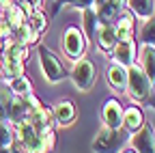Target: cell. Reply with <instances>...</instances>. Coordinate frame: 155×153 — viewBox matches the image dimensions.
<instances>
[{"label":"cell","mask_w":155,"mask_h":153,"mask_svg":"<svg viewBox=\"0 0 155 153\" xmlns=\"http://www.w3.org/2000/svg\"><path fill=\"white\" fill-rule=\"evenodd\" d=\"M30 54V48L15 41L13 37L2 41V61H0V71H2V78L11 80L17 75L26 73V58Z\"/></svg>","instance_id":"1"},{"label":"cell","mask_w":155,"mask_h":153,"mask_svg":"<svg viewBox=\"0 0 155 153\" xmlns=\"http://www.w3.org/2000/svg\"><path fill=\"white\" fill-rule=\"evenodd\" d=\"M127 97L134 99V101H140V104H147L153 95V82L147 78V73L140 69L138 63H131L127 67Z\"/></svg>","instance_id":"2"},{"label":"cell","mask_w":155,"mask_h":153,"mask_svg":"<svg viewBox=\"0 0 155 153\" xmlns=\"http://www.w3.org/2000/svg\"><path fill=\"white\" fill-rule=\"evenodd\" d=\"M129 138V134L121 129H112V127H101L97 131V136L93 138V151L95 153H121L125 149V142Z\"/></svg>","instance_id":"3"},{"label":"cell","mask_w":155,"mask_h":153,"mask_svg":"<svg viewBox=\"0 0 155 153\" xmlns=\"http://www.w3.org/2000/svg\"><path fill=\"white\" fill-rule=\"evenodd\" d=\"M37 54H39V67H41V73H43V78L50 84H58V82H63L67 78V69H65L63 61L58 58L52 50L39 45Z\"/></svg>","instance_id":"4"},{"label":"cell","mask_w":155,"mask_h":153,"mask_svg":"<svg viewBox=\"0 0 155 153\" xmlns=\"http://www.w3.org/2000/svg\"><path fill=\"white\" fill-rule=\"evenodd\" d=\"M86 48H88V39L84 37V32L78 26H67L63 32V52L67 58L71 61L82 58L86 54Z\"/></svg>","instance_id":"5"},{"label":"cell","mask_w":155,"mask_h":153,"mask_svg":"<svg viewBox=\"0 0 155 153\" xmlns=\"http://www.w3.org/2000/svg\"><path fill=\"white\" fill-rule=\"evenodd\" d=\"M69 75H71L73 86L78 91H82V93H86V91H91L95 86V65L88 58H84V56L73 61V67H71Z\"/></svg>","instance_id":"6"},{"label":"cell","mask_w":155,"mask_h":153,"mask_svg":"<svg viewBox=\"0 0 155 153\" xmlns=\"http://www.w3.org/2000/svg\"><path fill=\"white\" fill-rule=\"evenodd\" d=\"M129 145L136 153H155V127L153 123H144L136 134H129Z\"/></svg>","instance_id":"7"},{"label":"cell","mask_w":155,"mask_h":153,"mask_svg":"<svg viewBox=\"0 0 155 153\" xmlns=\"http://www.w3.org/2000/svg\"><path fill=\"white\" fill-rule=\"evenodd\" d=\"M112 63H119L129 67L131 63H136V56H138V43L136 39H127V41H116V45L108 52Z\"/></svg>","instance_id":"8"},{"label":"cell","mask_w":155,"mask_h":153,"mask_svg":"<svg viewBox=\"0 0 155 153\" xmlns=\"http://www.w3.org/2000/svg\"><path fill=\"white\" fill-rule=\"evenodd\" d=\"M101 123L106 127H112V129H121L123 127V104L116 97H110L104 104V108H101Z\"/></svg>","instance_id":"9"},{"label":"cell","mask_w":155,"mask_h":153,"mask_svg":"<svg viewBox=\"0 0 155 153\" xmlns=\"http://www.w3.org/2000/svg\"><path fill=\"white\" fill-rule=\"evenodd\" d=\"M106 80H108V86L123 95L125 88H127V67L125 65H119V63H110L108 69H106Z\"/></svg>","instance_id":"10"},{"label":"cell","mask_w":155,"mask_h":153,"mask_svg":"<svg viewBox=\"0 0 155 153\" xmlns=\"http://www.w3.org/2000/svg\"><path fill=\"white\" fill-rule=\"evenodd\" d=\"M147 123V119H144V110L140 108V106H127V108H123V129L127 131V134H136L142 125Z\"/></svg>","instance_id":"11"},{"label":"cell","mask_w":155,"mask_h":153,"mask_svg":"<svg viewBox=\"0 0 155 153\" xmlns=\"http://www.w3.org/2000/svg\"><path fill=\"white\" fill-rule=\"evenodd\" d=\"M114 32H116V41L136 39V17L131 13H121L114 20Z\"/></svg>","instance_id":"12"},{"label":"cell","mask_w":155,"mask_h":153,"mask_svg":"<svg viewBox=\"0 0 155 153\" xmlns=\"http://www.w3.org/2000/svg\"><path fill=\"white\" fill-rule=\"evenodd\" d=\"M136 63H138L140 69L147 73V78L155 84V48H153V45H144V43H140V48H138V56H136Z\"/></svg>","instance_id":"13"},{"label":"cell","mask_w":155,"mask_h":153,"mask_svg":"<svg viewBox=\"0 0 155 153\" xmlns=\"http://www.w3.org/2000/svg\"><path fill=\"white\" fill-rule=\"evenodd\" d=\"M52 114H54V121L56 125H71L78 117V110H75V104L71 99H61L54 108H52Z\"/></svg>","instance_id":"14"},{"label":"cell","mask_w":155,"mask_h":153,"mask_svg":"<svg viewBox=\"0 0 155 153\" xmlns=\"http://www.w3.org/2000/svg\"><path fill=\"white\" fill-rule=\"evenodd\" d=\"M123 9H125V0H106L95 11H97V17H99L101 24H114V20L123 13Z\"/></svg>","instance_id":"15"},{"label":"cell","mask_w":155,"mask_h":153,"mask_svg":"<svg viewBox=\"0 0 155 153\" xmlns=\"http://www.w3.org/2000/svg\"><path fill=\"white\" fill-rule=\"evenodd\" d=\"M125 9L136 17V20H149L155 15V0H125Z\"/></svg>","instance_id":"16"},{"label":"cell","mask_w":155,"mask_h":153,"mask_svg":"<svg viewBox=\"0 0 155 153\" xmlns=\"http://www.w3.org/2000/svg\"><path fill=\"white\" fill-rule=\"evenodd\" d=\"M80 13H82V26H80V30L84 32V37L88 41H95L97 30H99V26H101L99 17H97V11L93 7H88V9H82Z\"/></svg>","instance_id":"17"},{"label":"cell","mask_w":155,"mask_h":153,"mask_svg":"<svg viewBox=\"0 0 155 153\" xmlns=\"http://www.w3.org/2000/svg\"><path fill=\"white\" fill-rule=\"evenodd\" d=\"M99 50L104 52H110L114 45H116V32H114V24H101L99 30H97V37H95Z\"/></svg>","instance_id":"18"},{"label":"cell","mask_w":155,"mask_h":153,"mask_svg":"<svg viewBox=\"0 0 155 153\" xmlns=\"http://www.w3.org/2000/svg\"><path fill=\"white\" fill-rule=\"evenodd\" d=\"M0 15H2V17H5V20L9 22V26H11L13 30L26 24V13L22 11V7H19L17 2H13V5H11L9 9H5L2 13H0Z\"/></svg>","instance_id":"19"},{"label":"cell","mask_w":155,"mask_h":153,"mask_svg":"<svg viewBox=\"0 0 155 153\" xmlns=\"http://www.w3.org/2000/svg\"><path fill=\"white\" fill-rule=\"evenodd\" d=\"M138 41L144 45H153L155 48V15H151L149 20L142 22V26L138 28Z\"/></svg>","instance_id":"20"},{"label":"cell","mask_w":155,"mask_h":153,"mask_svg":"<svg viewBox=\"0 0 155 153\" xmlns=\"http://www.w3.org/2000/svg\"><path fill=\"white\" fill-rule=\"evenodd\" d=\"M13 39L15 41H19V43H24V45H35V43H39V39H41V35H37L28 24H24V26H19V28H15L13 30Z\"/></svg>","instance_id":"21"},{"label":"cell","mask_w":155,"mask_h":153,"mask_svg":"<svg viewBox=\"0 0 155 153\" xmlns=\"http://www.w3.org/2000/svg\"><path fill=\"white\" fill-rule=\"evenodd\" d=\"M26 24H28L37 35H43V32L48 30V15H45V11L35 9L30 15H26Z\"/></svg>","instance_id":"22"},{"label":"cell","mask_w":155,"mask_h":153,"mask_svg":"<svg viewBox=\"0 0 155 153\" xmlns=\"http://www.w3.org/2000/svg\"><path fill=\"white\" fill-rule=\"evenodd\" d=\"M9 88H11L13 95H17V97H26L28 93H32V84L26 78V73L24 75H17V78H11L9 80Z\"/></svg>","instance_id":"23"},{"label":"cell","mask_w":155,"mask_h":153,"mask_svg":"<svg viewBox=\"0 0 155 153\" xmlns=\"http://www.w3.org/2000/svg\"><path fill=\"white\" fill-rule=\"evenodd\" d=\"M15 142V127L9 121H0V147H13Z\"/></svg>","instance_id":"24"},{"label":"cell","mask_w":155,"mask_h":153,"mask_svg":"<svg viewBox=\"0 0 155 153\" xmlns=\"http://www.w3.org/2000/svg\"><path fill=\"white\" fill-rule=\"evenodd\" d=\"M11 35H13V28L9 26V22L5 20V17L0 15V41H5V39H9Z\"/></svg>","instance_id":"25"},{"label":"cell","mask_w":155,"mask_h":153,"mask_svg":"<svg viewBox=\"0 0 155 153\" xmlns=\"http://www.w3.org/2000/svg\"><path fill=\"white\" fill-rule=\"evenodd\" d=\"M78 7V0H54V11H58V9H61V7Z\"/></svg>","instance_id":"26"},{"label":"cell","mask_w":155,"mask_h":153,"mask_svg":"<svg viewBox=\"0 0 155 153\" xmlns=\"http://www.w3.org/2000/svg\"><path fill=\"white\" fill-rule=\"evenodd\" d=\"M88 7H93V0H78V11H82V9H88Z\"/></svg>","instance_id":"27"},{"label":"cell","mask_w":155,"mask_h":153,"mask_svg":"<svg viewBox=\"0 0 155 153\" xmlns=\"http://www.w3.org/2000/svg\"><path fill=\"white\" fill-rule=\"evenodd\" d=\"M104 2H106V0H93V9H99Z\"/></svg>","instance_id":"28"},{"label":"cell","mask_w":155,"mask_h":153,"mask_svg":"<svg viewBox=\"0 0 155 153\" xmlns=\"http://www.w3.org/2000/svg\"><path fill=\"white\" fill-rule=\"evenodd\" d=\"M0 153H13V147H0Z\"/></svg>","instance_id":"29"},{"label":"cell","mask_w":155,"mask_h":153,"mask_svg":"<svg viewBox=\"0 0 155 153\" xmlns=\"http://www.w3.org/2000/svg\"><path fill=\"white\" fill-rule=\"evenodd\" d=\"M121 153H136V151H134V149H123Z\"/></svg>","instance_id":"30"},{"label":"cell","mask_w":155,"mask_h":153,"mask_svg":"<svg viewBox=\"0 0 155 153\" xmlns=\"http://www.w3.org/2000/svg\"><path fill=\"white\" fill-rule=\"evenodd\" d=\"M13 153H24V151H17V149H13Z\"/></svg>","instance_id":"31"},{"label":"cell","mask_w":155,"mask_h":153,"mask_svg":"<svg viewBox=\"0 0 155 153\" xmlns=\"http://www.w3.org/2000/svg\"><path fill=\"white\" fill-rule=\"evenodd\" d=\"M0 52H2V41H0Z\"/></svg>","instance_id":"32"},{"label":"cell","mask_w":155,"mask_h":153,"mask_svg":"<svg viewBox=\"0 0 155 153\" xmlns=\"http://www.w3.org/2000/svg\"><path fill=\"white\" fill-rule=\"evenodd\" d=\"M153 93H155V84H153Z\"/></svg>","instance_id":"33"}]
</instances>
